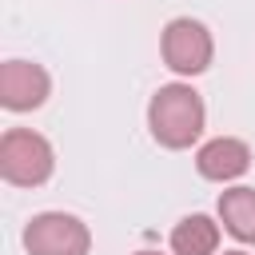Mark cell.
<instances>
[{"mask_svg": "<svg viewBox=\"0 0 255 255\" xmlns=\"http://www.w3.org/2000/svg\"><path fill=\"white\" fill-rule=\"evenodd\" d=\"M207 128V104L187 80L159 84L147 100V131L167 151H187Z\"/></svg>", "mask_w": 255, "mask_h": 255, "instance_id": "1", "label": "cell"}, {"mask_svg": "<svg viewBox=\"0 0 255 255\" xmlns=\"http://www.w3.org/2000/svg\"><path fill=\"white\" fill-rule=\"evenodd\" d=\"M56 171V147L32 128H8L0 135V179L12 187H44Z\"/></svg>", "mask_w": 255, "mask_h": 255, "instance_id": "2", "label": "cell"}, {"mask_svg": "<svg viewBox=\"0 0 255 255\" xmlns=\"http://www.w3.org/2000/svg\"><path fill=\"white\" fill-rule=\"evenodd\" d=\"M159 56L163 64L179 76V80H191V76H203L215 60V40H211V28L195 16H175L163 24L159 32Z\"/></svg>", "mask_w": 255, "mask_h": 255, "instance_id": "3", "label": "cell"}, {"mask_svg": "<svg viewBox=\"0 0 255 255\" xmlns=\"http://www.w3.org/2000/svg\"><path fill=\"white\" fill-rule=\"evenodd\" d=\"M24 251L28 255H88L92 227L72 211H40L24 227Z\"/></svg>", "mask_w": 255, "mask_h": 255, "instance_id": "4", "label": "cell"}, {"mask_svg": "<svg viewBox=\"0 0 255 255\" xmlns=\"http://www.w3.org/2000/svg\"><path fill=\"white\" fill-rule=\"evenodd\" d=\"M52 96V76L36 60H4L0 64V104L8 112H36Z\"/></svg>", "mask_w": 255, "mask_h": 255, "instance_id": "5", "label": "cell"}, {"mask_svg": "<svg viewBox=\"0 0 255 255\" xmlns=\"http://www.w3.org/2000/svg\"><path fill=\"white\" fill-rule=\"evenodd\" d=\"M195 171L207 183H235L251 171V143L239 135H215L195 147Z\"/></svg>", "mask_w": 255, "mask_h": 255, "instance_id": "6", "label": "cell"}, {"mask_svg": "<svg viewBox=\"0 0 255 255\" xmlns=\"http://www.w3.org/2000/svg\"><path fill=\"white\" fill-rule=\"evenodd\" d=\"M219 239H223L219 215L195 211V215H183L171 227L167 247H171V255H219Z\"/></svg>", "mask_w": 255, "mask_h": 255, "instance_id": "7", "label": "cell"}, {"mask_svg": "<svg viewBox=\"0 0 255 255\" xmlns=\"http://www.w3.org/2000/svg\"><path fill=\"white\" fill-rule=\"evenodd\" d=\"M215 215H219L223 231H227L235 243L255 247V187H247V183H231L227 191H219Z\"/></svg>", "mask_w": 255, "mask_h": 255, "instance_id": "8", "label": "cell"}, {"mask_svg": "<svg viewBox=\"0 0 255 255\" xmlns=\"http://www.w3.org/2000/svg\"><path fill=\"white\" fill-rule=\"evenodd\" d=\"M223 255H251V251H243V247H239V251H223Z\"/></svg>", "mask_w": 255, "mask_h": 255, "instance_id": "9", "label": "cell"}, {"mask_svg": "<svg viewBox=\"0 0 255 255\" xmlns=\"http://www.w3.org/2000/svg\"><path fill=\"white\" fill-rule=\"evenodd\" d=\"M135 255H163V251H135Z\"/></svg>", "mask_w": 255, "mask_h": 255, "instance_id": "10", "label": "cell"}]
</instances>
